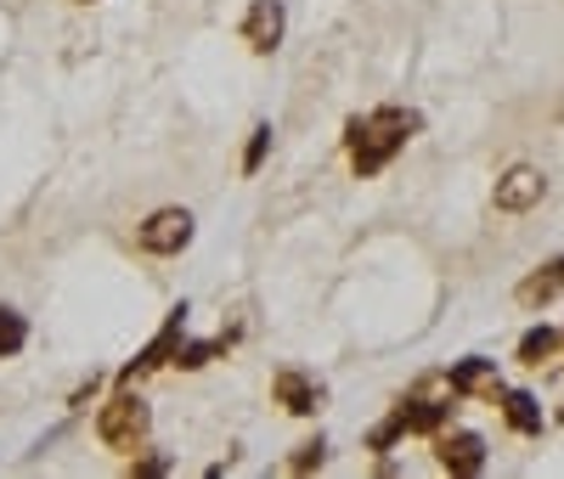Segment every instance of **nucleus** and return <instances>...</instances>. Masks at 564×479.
Instances as JSON below:
<instances>
[{
    "mask_svg": "<svg viewBox=\"0 0 564 479\" xmlns=\"http://www.w3.org/2000/svg\"><path fill=\"white\" fill-rule=\"evenodd\" d=\"M435 440V462L446 473H486V440L480 435H468V428H441Z\"/></svg>",
    "mask_w": 564,
    "mask_h": 479,
    "instance_id": "4",
    "label": "nucleus"
},
{
    "mask_svg": "<svg viewBox=\"0 0 564 479\" xmlns=\"http://www.w3.org/2000/svg\"><path fill=\"white\" fill-rule=\"evenodd\" d=\"M322 462H327V440L316 435V440L294 446V457H289V473H311V468H322Z\"/></svg>",
    "mask_w": 564,
    "mask_h": 479,
    "instance_id": "16",
    "label": "nucleus"
},
{
    "mask_svg": "<svg viewBox=\"0 0 564 479\" xmlns=\"http://www.w3.org/2000/svg\"><path fill=\"white\" fill-rule=\"evenodd\" d=\"M446 383H452V395H486V401H497V395H502L497 361H486V356H468V361H457V367L446 372Z\"/></svg>",
    "mask_w": 564,
    "mask_h": 479,
    "instance_id": "9",
    "label": "nucleus"
},
{
    "mask_svg": "<svg viewBox=\"0 0 564 479\" xmlns=\"http://www.w3.org/2000/svg\"><path fill=\"white\" fill-rule=\"evenodd\" d=\"M395 423L406 428V435H441V428L452 423V406H446V401L406 395V401H395Z\"/></svg>",
    "mask_w": 564,
    "mask_h": 479,
    "instance_id": "10",
    "label": "nucleus"
},
{
    "mask_svg": "<svg viewBox=\"0 0 564 479\" xmlns=\"http://www.w3.org/2000/svg\"><path fill=\"white\" fill-rule=\"evenodd\" d=\"M97 390H102V383H97V378H90V383H79V390H74V401H68V406H74V412H85L90 401H97Z\"/></svg>",
    "mask_w": 564,
    "mask_h": 479,
    "instance_id": "19",
    "label": "nucleus"
},
{
    "mask_svg": "<svg viewBox=\"0 0 564 479\" xmlns=\"http://www.w3.org/2000/svg\"><path fill=\"white\" fill-rule=\"evenodd\" d=\"M23 339H29V322H23L12 305H0V361L18 356V350H23Z\"/></svg>",
    "mask_w": 564,
    "mask_h": 479,
    "instance_id": "15",
    "label": "nucleus"
},
{
    "mask_svg": "<svg viewBox=\"0 0 564 479\" xmlns=\"http://www.w3.org/2000/svg\"><path fill=\"white\" fill-rule=\"evenodd\" d=\"M130 473H170V462H164V457H135Z\"/></svg>",
    "mask_w": 564,
    "mask_h": 479,
    "instance_id": "20",
    "label": "nucleus"
},
{
    "mask_svg": "<svg viewBox=\"0 0 564 479\" xmlns=\"http://www.w3.org/2000/svg\"><path fill=\"white\" fill-rule=\"evenodd\" d=\"M502 401V423L513 428V435H542V406H536V395H525V390H502L497 395Z\"/></svg>",
    "mask_w": 564,
    "mask_h": 479,
    "instance_id": "11",
    "label": "nucleus"
},
{
    "mask_svg": "<svg viewBox=\"0 0 564 479\" xmlns=\"http://www.w3.org/2000/svg\"><path fill=\"white\" fill-rule=\"evenodd\" d=\"M215 356H226V333H220V339H198V345L181 333V345H175L170 367H181V372H198V367H209Z\"/></svg>",
    "mask_w": 564,
    "mask_h": 479,
    "instance_id": "13",
    "label": "nucleus"
},
{
    "mask_svg": "<svg viewBox=\"0 0 564 479\" xmlns=\"http://www.w3.org/2000/svg\"><path fill=\"white\" fill-rule=\"evenodd\" d=\"M148 435H153L148 401H141L130 383H119V395L102 401V412H97V440L108 451H141V446H148Z\"/></svg>",
    "mask_w": 564,
    "mask_h": 479,
    "instance_id": "2",
    "label": "nucleus"
},
{
    "mask_svg": "<svg viewBox=\"0 0 564 479\" xmlns=\"http://www.w3.org/2000/svg\"><path fill=\"white\" fill-rule=\"evenodd\" d=\"M79 7H97V0H79Z\"/></svg>",
    "mask_w": 564,
    "mask_h": 479,
    "instance_id": "21",
    "label": "nucleus"
},
{
    "mask_svg": "<svg viewBox=\"0 0 564 479\" xmlns=\"http://www.w3.org/2000/svg\"><path fill=\"white\" fill-rule=\"evenodd\" d=\"M181 333H186V305H175V311H170V322L153 333V345H148V350H141V356L119 372V383H135V378H148V372L170 367V356H175V345H181Z\"/></svg>",
    "mask_w": 564,
    "mask_h": 479,
    "instance_id": "5",
    "label": "nucleus"
},
{
    "mask_svg": "<svg viewBox=\"0 0 564 479\" xmlns=\"http://www.w3.org/2000/svg\"><path fill=\"white\" fill-rule=\"evenodd\" d=\"M558 423H564V412H558Z\"/></svg>",
    "mask_w": 564,
    "mask_h": 479,
    "instance_id": "22",
    "label": "nucleus"
},
{
    "mask_svg": "<svg viewBox=\"0 0 564 479\" xmlns=\"http://www.w3.org/2000/svg\"><path fill=\"white\" fill-rule=\"evenodd\" d=\"M558 287H564V260H553V265H542L536 276H525L520 287H513V300H520L525 311H536V305L558 300Z\"/></svg>",
    "mask_w": 564,
    "mask_h": 479,
    "instance_id": "12",
    "label": "nucleus"
},
{
    "mask_svg": "<svg viewBox=\"0 0 564 479\" xmlns=\"http://www.w3.org/2000/svg\"><path fill=\"white\" fill-rule=\"evenodd\" d=\"M542 192H547V175H542V170L513 164V170L497 181V209H502V215H525V209L542 204Z\"/></svg>",
    "mask_w": 564,
    "mask_h": 479,
    "instance_id": "7",
    "label": "nucleus"
},
{
    "mask_svg": "<svg viewBox=\"0 0 564 479\" xmlns=\"http://www.w3.org/2000/svg\"><path fill=\"white\" fill-rule=\"evenodd\" d=\"M401 435H406V428H401V423H395V412H390V417H384V423H379V428H372V435H367V451H390V446H395Z\"/></svg>",
    "mask_w": 564,
    "mask_h": 479,
    "instance_id": "18",
    "label": "nucleus"
},
{
    "mask_svg": "<svg viewBox=\"0 0 564 479\" xmlns=\"http://www.w3.org/2000/svg\"><path fill=\"white\" fill-rule=\"evenodd\" d=\"M423 130V119L412 108H379V113H367V119H350L345 124V148H350V170L367 181V175H379L406 141Z\"/></svg>",
    "mask_w": 564,
    "mask_h": 479,
    "instance_id": "1",
    "label": "nucleus"
},
{
    "mask_svg": "<svg viewBox=\"0 0 564 479\" xmlns=\"http://www.w3.org/2000/svg\"><path fill=\"white\" fill-rule=\"evenodd\" d=\"M282 29H289V12H282V0H254L249 18H243V45L254 57H271L282 45Z\"/></svg>",
    "mask_w": 564,
    "mask_h": 479,
    "instance_id": "6",
    "label": "nucleus"
},
{
    "mask_svg": "<svg viewBox=\"0 0 564 479\" xmlns=\"http://www.w3.org/2000/svg\"><path fill=\"white\" fill-rule=\"evenodd\" d=\"M271 395H276L282 412H294V417H316L322 412V383L311 372H300V367H282L271 378Z\"/></svg>",
    "mask_w": 564,
    "mask_h": 479,
    "instance_id": "8",
    "label": "nucleus"
},
{
    "mask_svg": "<svg viewBox=\"0 0 564 479\" xmlns=\"http://www.w3.org/2000/svg\"><path fill=\"white\" fill-rule=\"evenodd\" d=\"M558 345H564V333H553V327H531L525 339H520V350H513V361H520V367H542Z\"/></svg>",
    "mask_w": 564,
    "mask_h": 479,
    "instance_id": "14",
    "label": "nucleus"
},
{
    "mask_svg": "<svg viewBox=\"0 0 564 479\" xmlns=\"http://www.w3.org/2000/svg\"><path fill=\"white\" fill-rule=\"evenodd\" d=\"M265 153H271V124H254V135H249V153H243V175H254V170L265 164Z\"/></svg>",
    "mask_w": 564,
    "mask_h": 479,
    "instance_id": "17",
    "label": "nucleus"
},
{
    "mask_svg": "<svg viewBox=\"0 0 564 479\" xmlns=\"http://www.w3.org/2000/svg\"><path fill=\"white\" fill-rule=\"evenodd\" d=\"M193 209H153L148 220L135 226V249L141 254H159V260H170V254H181L186 243H193Z\"/></svg>",
    "mask_w": 564,
    "mask_h": 479,
    "instance_id": "3",
    "label": "nucleus"
}]
</instances>
